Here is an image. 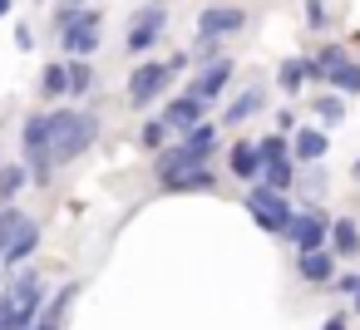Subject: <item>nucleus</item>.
Instances as JSON below:
<instances>
[{
  "label": "nucleus",
  "instance_id": "nucleus-1",
  "mask_svg": "<svg viewBox=\"0 0 360 330\" xmlns=\"http://www.w3.org/2000/svg\"><path fill=\"white\" fill-rule=\"evenodd\" d=\"M45 133H50V163H70L99 138V119L60 109V114H45Z\"/></svg>",
  "mask_w": 360,
  "mask_h": 330
},
{
  "label": "nucleus",
  "instance_id": "nucleus-2",
  "mask_svg": "<svg viewBox=\"0 0 360 330\" xmlns=\"http://www.w3.org/2000/svg\"><path fill=\"white\" fill-rule=\"evenodd\" d=\"M45 305V281L35 271H20L6 291H0V330H25Z\"/></svg>",
  "mask_w": 360,
  "mask_h": 330
},
{
  "label": "nucleus",
  "instance_id": "nucleus-3",
  "mask_svg": "<svg viewBox=\"0 0 360 330\" xmlns=\"http://www.w3.org/2000/svg\"><path fill=\"white\" fill-rule=\"evenodd\" d=\"M60 35H65V50L70 55H94L99 50V11H84V6H70L60 11Z\"/></svg>",
  "mask_w": 360,
  "mask_h": 330
},
{
  "label": "nucleus",
  "instance_id": "nucleus-4",
  "mask_svg": "<svg viewBox=\"0 0 360 330\" xmlns=\"http://www.w3.org/2000/svg\"><path fill=\"white\" fill-rule=\"evenodd\" d=\"M183 65H188V55H173V60H163V65H139L134 79H129V104H134V109L153 104V99L163 94V84H168Z\"/></svg>",
  "mask_w": 360,
  "mask_h": 330
},
{
  "label": "nucleus",
  "instance_id": "nucleus-5",
  "mask_svg": "<svg viewBox=\"0 0 360 330\" xmlns=\"http://www.w3.org/2000/svg\"><path fill=\"white\" fill-rule=\"evenodd\" d=\"M20 143H25V163H30V178L35 183H50V133H45V114H30L25 128H20Z\"/></svg>",
  "mask_w": 360,
  "mask_h": 330
},
{
  "label": "nucleus",
  "instance_id": "nucleus-6",
  "mask_svg": "<svg viewBox=\"0 0 360 330\" xmlns=\"http://www.w3.org/2000/svg\"><path fill=\"white\" fill-rule=\"evenodd\" d=\"M247 212L257 217V227H266V232H281V227H286V217H291V202H286L276 187H266V183H252V192H247Z\"/></svg>",
  "mask_w": 360,
  "mask_h": 330
},
{
  "label": "nucleus",
  "instance_id": "nucleus-7",
  "mask_svg": "<svg viewBox=\"0 0 360 330\" xmlns=\"http://www.w3.org/2000/svg\"><path fill=\"white\" fill-rule=\"evenodd\" d=\"M163 25H168V6H143V11L129 20V55H148V50L158 45Z\"/></svg>",
  "mask_w": 360,
  "mask_h": 330
},
{
  "label": "nucleus",
  "instance_id": "nucleus-8",
  "mask_svg": "<svg viewBox=\"0 0 360 330\" xmlns=\"http://www.w3.org/2000/svg\"><path fill=\"white\" fill-rule=\"evenodd\" d=\"M316 74H326L340 94H360V65H350L345 60V50H335V45H326L321 55H316V65H311Z\"/></svg>",
  "mask_w": 360,
  "mask_h": 330
},
{
  "label": "nucleus",
  "instance_id": "nucleus-9",
  "mask_svg": "<svg viewBox=\"0 0 360 330\" xmlns=\"http://www.w3.org/2000/svg\"><path fill=\"white\" fill-rule=\"evenodd\" d=\"M281 232L291 237V246H296V251H316V246L326 242V222H321L316 212H291Z\"/></svg>",
  "mask_w": 360,
  "mask_h": 330
},
{
  "label": "nucleus",
  "instance_id": "nucleus-10",
  "mask_svg": "<svg viewBox=\"0 0 360 330\" xmlns=\"http://www.w3.org/2000/svg\"><path fill=\"white\" fill-rule=\"evenodd\" d=\"M242 25H247V15L237 6H212V11L198 15V35H207V40H222V35L242 30Z\"/></svg>",
  "mask_w": 360,
  "mask_h": 330
},
{
  "label": "nucleus",
  "instance_id": "nucleus-11",
  "mask_svg": "<svg viewBox=\"0 0 360 330\" xmlns=\"http://www.w3.org/2000/svg\"><path fill=\"white\" fill-rule=\"evenodd\" d=\"M227 79H232V65H227V60H217L212 70H202V74L193 79V89H188V94H193L198 104H207V99H217V94L227 89Z\"/></svg>",
  "mask_w": 360,
  "mask_h": 330
},
{
  "label": "nucleus",
  "instance_id": "nucleus-12",
  "mask_svg": "<svg viewBox=\"0 0 360 330\" xmlns=\"http://www.w3.org/2000/svg\"><path fill=\"white\" fill-rule=\"evenodd\" d=\"M202 119V104L193 99V94H183V99H173L168 104V114H163V124H168V133H188L193 124Z\"/></svg>",
  "mask_w": 360,
  "mask_h": 330
},
{
  "label": "nucleus",
  "instance_id": "nucleus-13",
  "mask_svg": "<svg viewBox=\"0 0 360 330\" xmlns=\"http://www.w3.org/2000/svg\"><path fill=\"white\" fill-rule=\"evenodd\" d=\"M35 246H40V227H35V222H25V227H20L6 246H0V261H11V266H15V261H25Z\"/></svg>",
  "mask_w": 360,
  "mask_h": 330
},
{
  "label": "nucleus",
  "instance_id": "nucleus-14",
  "mask_svg": "<svg viewBox=\"0 0 360 330\" xmlns=\"http://www.w3.org/2000/svg\"><path fill=\"white\" fill-rule=\"evenodd\" d=\"M198 163H202V158H193L183 143H173L168 153H158V178H163V183H173L178 173H188V168H198Z\"/></svg>",
  "mask_w": 360,
  "mask_h": 330
},
{
  "label": "nucleus",
  "instance_id": "nucleus-15",
  "mask_svg": "<svg viewBox=\"0 0 360 330\" xmlns=\"http://www.w3.org/2000/svg\"><path fill=\"white\" fill-rule=\"evenodd\" d=\"M183 148H188V153H193V158H207V153H212V148H217V128H212V124H202V119H198V124H193V128H188V133H183Z\"/></svg>",
  "mask_w": 360,
  "mask_h": 330
},
{
  "label": "nucleus",
  "instance_id": "nucleus-16",
  "mask_svg": "<svg viewBox=\"0 0 360 330\" xmlns=\"http://www.w3.org/2000/svg\"><path fill=\"white\" fill-rule=\"evenodd\" d=\"M301 276H306V281H330V276H335V256L321 251V246H316V251H301Z\"/></svg>",
  "mask_w": 360,
  "mask_h": 330
},
{
  "label": "nucleus",
  "instance_id": "nucleus-17",
  "mask_svg": "<svg viewBox=\"0 0 360 330\" xmlns=\"http://www.w3.org/2000/svg\"><path fill=\"white\" fill-rule=\"evenodd\" d=\"M326 148H330L326 133H316V128H301V133H296V158H301V163H321Z\"/></svg>",
  "mask_w": 360,
  "mask_h": 330
},
{
  "label": "nucleus",
  "instance_id": "nucleus-18",
  "mask_svg": "<svg viewBox=\"0 0 360 330\" xmlns=\"http://www.w3.org/2000/svg\"><path fill=\"white\" fill-rule=\"evenodd\" d=\"M232 173H237V178H247V183L262 173V153H257V143H247V138H242V143L232 148Z\"/></svg>",
  "mask_w": 360,
  "mask_h": 330
},
{
  "label": "nucleus",
  "instance_id": "nucleus-19",
  "mask_svg": "<svg viewBox=\"0 0 360 330\" xmlns=\"http://www.w3.org/2000/svg\"><path fill=\"white\" fill-rule=\"evenodd\" d=\"M330 242H335V256H360V227L350 217H340L330 227Z\"/></svg>",
  "mask_w": 360,
  "mask_h": 330
},
{
  "label": "nucleus",
  "instance_id": "nucleus-20",
  "mask_svg": "<svg viewBox=\"0 0 360 330\" xmlns=\"http://www.w3.org/2000/svg\"><path fill=\"white\" fill-rule=\"evenodd\" d=\"M168 187H173V192H198V187H217V173L198 163V168H188V173H178V178H173Z\"/></svg>",
  "mask_w": 360,
  "mask_h": 330
},
{
  "label": "nucleus",
  "instance_id": "nucleus-21",
  "mask_svg": "<svg viewBox=\"0 0 360 330\" xmlns=\"http://www.w3.org/2000/svg\"><path fill=\"white\" fill-rule=\"evenodd\" d=\"M262 109H266V94H262V89H247V94L227 109V124H242V119H252V114H262Z\"/></svg>",
  "mask_w": 360,
  "mask_h": 330
},
{
  "label": "nucleus",
  "instance_id": "nucleus-22",
  "mask_svg": "<svg viewBox=\"0 0 360 330\" xmlns=\"http://www.w3.org/2000/svg\"><path fill=\"white\" fill-rule=\"evenodd\" d=\"M25 222H30V217H25L15 202H6V207H0V246H6V242H11V237H15Z\"/></svg>",
  "mask_w": 360,
  "mask_h": 330
},
{
  "label": "nucleus",
  "instance_id": "nucleus-23",
  "mask_svg": "<svg viewBox=\"0 0 360 330\" xmlns=\"http://www.w3.org/2000/svg\"><path fill=\"white\" fill-rule=\"evenodd\" d=\"M65 89L70 94H89L94 89V70L89 65H65Z\"/></svg>",
  "mask_w": 360,
  "mask_h": 330
},
{
  "label": "nucleus",
  "instance_id": "nucleus-24",
  "mask_svg": "<svg viewBox=\"0 0 360 330\" xmlns=\"http://www.w3.org/2000/svg\"><path fill=\"white\" fill-rule=\"evenodd\" d=\"M291 183H296V168H291V158H271V168H266V187L286 192Z\"/></svg>",
  "mask_w": 360,
  "mask_h": 330
},
{
  "label": "nucleus",
  "instance_id": "nucleus-25",
  "mask_svg": "<svg viewBox=\"0 0 360 330\" xmlns=\"http://www.w3.org/2000/svg\"><path fill=\"white\" fill-rule=\"evenodd\" d=\"M25 183H30V168H20V163L15 168H0V197H15Z\"/></svg>",
  "mask_w": 360,
  "mask_h": 330
},
{
  "label": "nucleus",
  "instance_id": "nucleus-26",
  "mask_svg": "<svg viewBox=\"0 0 360 330\" xmlns=\"http://www.w3.org/2000/svg\"><path fill=\"white\" fill-rule=\"evenodd\" d=\"M40 94H45V99H60V94H65V65H45V74H40Z\"/></svg>",
  "mask_w": 360,
  "mask_h": 330
},
{
  "label": "nucleus",
  "instance_id": "nucleus-27",
  "mask_svg": "<svg viewBox=\"0 0 360 330\" xmlns=\"http://www.w3.org/2000/svg\"><path fill=\"white\" fill-rule=\"evenodd\" d=\"M276 79H281V89H286V94H296V89H301V79H306V65H301V60H286Z\"/></svg>",
  "mask_w": 360,
  "mask_h": 330
},
{
  "label": "nucleus",
  "instance_id": "nucleus-28",
  "mask_svg": "<svg viewBox=\"0 0 360 330\" xmlns=\"http://www.w3.org/2000/svg\"><path fill=\"white\" fill-rule=\"evenodd\" d=\"M316 114H321L326 124H340V119H345V104H340L335 94H321V99H316Z\"/></svg>",
  "mask_w": 360,
  "mask_h": 330
},
{
  "label": "nucleus",
  "instance_id": "nucleus-29",
  "mask_svg": "<svg viewBox=\"0 0 360 330\" xmlns=\"http://www.w3.org/2000/svg\"><path fill=\"white\" fill-rule=\"evenodd\" d=\"M257 153L271 163V158H286V143H281V138H262V143H257Z\"/></svg>",
  "mask_w": 360,
  "mask_h": 330
},
{
  "label": "nucleus",
  "instance_id": "nucleus-30",
  "mask_svg": "<svg viewBox=\"0 0 360 330\" xmlns=\"http://www.w3.org/2000/svg\"><path fill=\"white\" fill-rule=\"evenodd\" d=\"M306 20H311L316 30H326V0H306Z\"/></svg>",
  "mask_w": 360,
  "mask_h": 330
},
{
  "label": "nucleus",
  "instance_id": "nucleus-31",
  "mask_svg": "<svg viewBox=\"0 0 360 330\" xmlns=\"http://www.w3.org/2000/svg\"><path fill=\"white\" fill-rule=\"evenodd\" d=\"M163 138H168V124H163V119H158V124H148V128H143V143H148V148H158V143H163Z\"/></svg>",
  "mask_w": 360,
  "mask_h": 330
},
{
  "label": "nucleus",
  "instance_id": "nucleus-32",
  "mask_svg": "<svg viewBox=\"0 0 360 330\" xmlns=\"http://www.w3.org/2000/svg\"><path fill=\"white\" fill-rule=\"evenodd\" d=\"M330 286H335V291H345V296H355V286H360V276H330Z\"/></svg>",
  "mask_w": 360,
  "mask_h": 330
},
{
  "label": "nucleus",
  "instance_id": "nucleus-33",
  "mask_svg": "<svg viewBox=\"0 0 360 330\" xmlns=\"http://www.w3.org/2000/svg\"><path fill=\"white\" fill-rule=\"evenodd\" d=\"M326 330H345V315H330V320H326Z\"/></svg>",
  "mask_w": 360,
  "mask_h": 330
},
{
  "label": "nucleus",
  "instance_id": "nucleus-34",
  "mask_svg": "<svg viewBox=\"0 0 360 330\" xmlns=\"http://www.w3.org/2000/svg\"><path fill=\"white\" fill-rule=\"evenodd\" d=\"M0 15H11V0H0Z\"/></svg>",
  "mask_w": 360,
  "mask_h": 330
},
{
  "label": "nucleus",
  "instance_id": "nucleus-35",
  "mask_svg": "<svg viewBox=\"0 0 360 330\" xmlns=\"http://www.w3.org/2000/svg\"><path fill=\"white\" fill-rule=\"evenodd\" d=\"M355 310H360V286H355Z\"/></svg>",
  "mask_w": 360,
  "mask_h": 330
},
{
  "label": "nucleus",
  "instance_id": "nucleus-36",
  "mask_svg": "<svg viewBox=\"0 0 360 330\" xmlns=\"http://www.w3.org/2000/svg\"><path fill=\"white\" fill-rule=\"evenodd\" d=\"M70 6H79V0H70Z\"/></svg>",
  "mask_w": 360,
  "mask_h": 330
}]
</instances>
